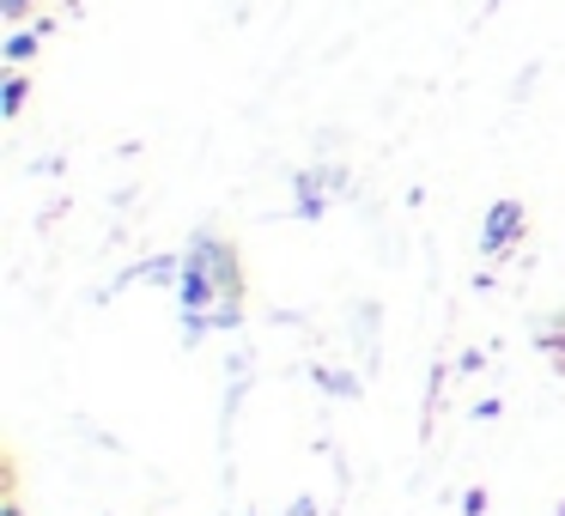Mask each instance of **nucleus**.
Returning a JSON list of instances; mask_svg holds the SVG:
<instances>
[{"instance_id": "nucleus-13", "label": "nucleus", "mask_w": 565, "mask_h": 516, "mask_svg": "<svg viewBox=\"0 0 565 516\" xmlns=\"http://www.w3.org/2000/svg\"><path fill=\"white\" fill-rule=\"evenodd\" d=\"M462 516H487V486H468L462 492Z\"/></svg>"}, {"instance_id": "nucleus-8", "label": "nucleus", "mask_w": 565, "mask_h": 516, "mask_svg": "<svg viewBox=\"0 0 565 516\" xmlns=\"http://www.w3.org/2000/svg\"><path fill=\"white\" fill-rule=\"evenodd\" d=\"M353 341H359V353H365V365H377V304H371V298L353 304Z\"/></svg>"}, {"instance_id": "nucleus-1", "label": "nucleus", "mask_w": 565, "mask_h": 516, "mask_svg": "<svg viewBox=\"0 0 565 516\" xmlns=\"http://www.w3.org/2000/svg\"><path fill=\"white\" fill-rule=\"evenodd\" d=\"M189 261H195L201 273L213 280V292L220 298H232V304H244V292H249V273H244V256H237V244L225 232H195L189 237V249H183Z\"/></svg>"}, {"instance_id": "nucleus-10", "label": "nucleus", "mask_w": 565, "mask_h": 516, "mask_svg": "<svg viewBox=\"0 0 565 516\" xmlns=\"http://www.w3.org/2000/svg\"><path fill=\"white\" fill-rule=\"evenodd\" d=\"M535 346L565 370V310H559V316H547V322H535Z\"/></svg>"}, {"instance_id": "nucleus-6", "label": "nucleus", "mask_w": 565, "mask_h": 516, "mask_svg": "<svg viewBox=\"0 0 565 516\" xmlns=\"http://www.w3.org/2000/svg\"><path fill=\"white\" fill-rule=\"evenodd\" d=\"M135 280L177 286V280H183V256H147V261H135V268H122V280H116V286H135Z\"/></svg>"}, {"instance_id": "nucleus-9", "label": "nucleus", "mask_w": 565, "mask_h": 516, "mask_svg": "<svg viewBox=\"0 0 565 516\" xmlns=\"http://www.w3.org/2000/svg\"><path fill=\"white\" fill-rule=\"evenodd\" d=\"M25 104H31V74H25V67H13L7 86H0V116L13 122V116H25Z\"/></svg>"}, {"instance_id": "nucleus-2", "label": "nucleus", "mask_w": 565, "mask_h": 516, "mask_svg": "<svg viewBox=\"0 0 565 516\" xmlns=\"http://www.w3.org/2000/svg\"><path fill=\"white\" fill-rule=\"evenodd\" d=\"M523 225H529V213H523V201H492L487 207V225H480V256L487 261H499V256H511L516 244H523Z\"/></svg>"}, {"instance_id": "nucleus-3", "label": "nucleus", "mask_w": 565, "mask_h": 516, "mask_svg": "<svg viewBox=\"0 0 565 516\" xmlns=\"http://www.w3.org/2000/svg\"><path fill=\"white\" fill-rule=\"evenodd\" d=\"M50 37H55V19H50V13H43V19H31V25H19V31H13V37L0 43V55H7V67H25V62H31V55H38V50H43V43H50Z\"/></svg>"}, {"instance_id": "nucleus-5", "label": "nucleus", "mask_w": 565, "mask_h": 516, "mask_svg": "<svg viewBox=\"0 0 565 516\" xmlns=\"http://www.w3.org/2000/svg\"><path fill=\"white\" fill-rule=\"evenodd\" d=\"M292 201H298L292 213H298V219H305V225H317L322 213L334 207V195H329V189H322V176H317V171H298V176H292Z\"/></svg>"}, {"instance_id": "nucleus-16", "label": "nucleus", "mask_w": 565, "mask_h": 516, "mask_svg": "<svg viewBox=\"0 0 565 516\" xmlns=\"http://www.w3.org/2000/svg\"><path fill=\"white\" fill-rule=\"evenodd\" d=\"M499 7H504V0H487V13H499Z\"/></svg>"}, {"instance_id": "nucleus-12", "label": "nucleus", "mask_w": 565, "mask_h": 516, "mask_svg": "<svg viewBox=\"0 0 565 516\" xmlns=\"http://www.w3.org/2000/svg\"><path fill=\"white\" fill-rule=\"evenodd\" d=\"M317 176H322V189H329L334 201H341L347 189H353V176H347V164H317Z\"/></svg>"}, {"instance_id": "nucleus-15", "label": "nucleus", "mask_w": 565, "mask_h": 516, "mask_svg": "<svg viewBox=\"0 0 565 516\" xmlns=\"http://www.w3.org/2000/svg\"><path fill=\"white\" fill-rule=\"evenodd\" d=\"M7 516H25V504H19V492H13V498H7Z\"/></svg>"}, {"instance_id": "nucleus-11", "label": "nucleus", "mask_w": 565, "mask_h": 516, "mask_svg": "<svg viewBox=\"0 0 565 516\" xmlns=\"http://www.w3.org/2000/svg\"><path fill=\"white\" fill-rule=\"evenodd\" d=\"M38 7H50V0H0V19L7 25H25V19H38Z\"/></svg>"}, {"instance_id": "nucleus-4", "label": "nucleus", "mask_w": 565, "mask_h": 516, "mask_svg": "<svg viewBox=\"0 0 565 516\" xmlns=\"http://www.w3.org/2000/svg\"><path fill=\"white\" fill-rule=\"evenodd\" d=\"M232 329H244V304L220 298V304H213L207 316H189V322H183V341L195 346V341H207V334H232Z\"/></svg>"}, {"instance_id": "nucleus-7", "label": "nucleus", "mask_w": 565, "mask_h": 516, "mask_svg": "<svg viewBox=\"0 0 565 516\" xmlns=\"http://www.w3.org/2000/svg\"><path fill=\"white\" fill-rule=\"evenodd\" d=\"M317 389H322V395H334V401H359V395H365V377H359V370L317 365Z\"/></svg>"}, {"instance_id": "nucleus-14", "label": "nucleus", "mask_w": 565, "mask_h": 516, "mask_svg": "<svg viewBox=\"0 0 565 516\" xmlns=\"http://www.w3.org/2000/svg\"><path fill=\"white\" fill-rule=\"evenodd\" d=\"M286 516H317V504H310V498H298V504H286Z\"/></svg>"}]
</instances>
